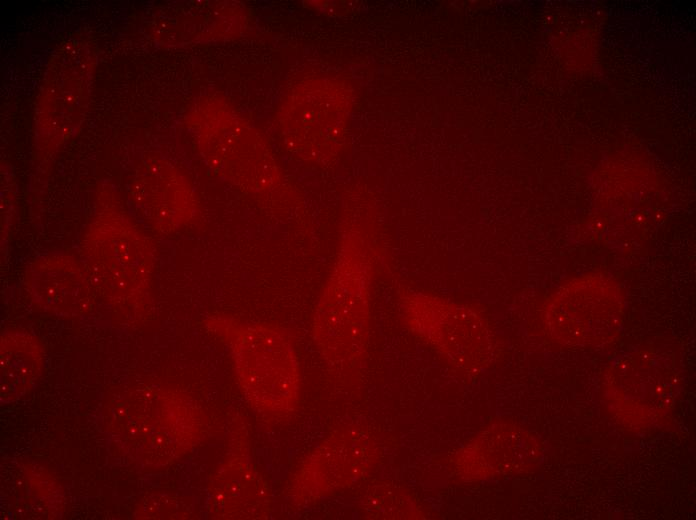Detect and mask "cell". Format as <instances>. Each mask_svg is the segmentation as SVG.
<instances>
[{
  "label": "cell",
  "mask_w": 696,
  "mask_h": 520,
  "mask_svg": "<svg viewBox=\"0 0 696 520\" xmlns=\"http://www.w3.org/2000/svg\"><path fill=\"white\" fill-rule=\"evenodd\" d=\"M373 248L359 237H346L317 305L313 334L323 355L334 363L361 355L367 336Z\"/></svg>",
  "instance_id": "cell-1"
},
{
  "label": "cell",
  "mask_w": 696,
  "mask_h": 520,
  "mask_svg": "<svg viewBox=\"0 0 696 520\" xmlns=\"http://www.w3.org/2000/svg\"><path fill=\"white\" fill-rule=\"evenodd\" d=\"M227 337L244 394L269 417L286 416L297 403L300 373L297 354L278 327L229 320Z\"/></svg>",
  "instance_id": "cell-2"
},
{
  "label": "cell",
  "mask_w": 696,
  "mask_h": 520,
  "mask_svg": "<svg viewBox=\"0 0 696 520\" xmlns=\"http://www.w3.org/2000/svg\"><path fill=\"white\" fill-rule=\"evenodd\" d=\"M309 458L295 480L302 492L323 495L358 477L369 463L370 442L366 436L340 434Z\"/></svg>",
  "instance_id": "cell-3"
}]
</instances>
